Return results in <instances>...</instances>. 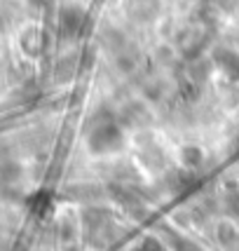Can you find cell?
<instances>
[{
  "instance_id": "cell-6",
  "label": "cell",
  "mask_w": 239,
  "mask_h": 251,
  "mask_svg": "<svg viewBox=\"0 0 239 251\" xmlns=\"http://www.w3.org/2000/svg\"><path fill=\"white\" fill-rule=\"evenodd\" d=\"M218 240H220V244H223V247L232 249V247L239 242V237H237V232L230 228V226H220V230H218Z\"/></svg>"
},
{
  "instance_id": "cell-3",
  "label": "cell",
  "mask_w": 239,
  "mask_h": 251,
  "mask_svg": "<svg viewBox=\"0 0 239 251\" xmlns=\"http://www.w3.org/2000/svg\"><path fill=\"white\" fill-rule=\"evenodd\" d=\"M82 22H85V14L80 10H75V7H68L61 14V33H64L66 38H73L82 28Z\"/></svg>"
},
{
  "instance_id": "cell-1",
  "label": "cell",
  "mask_w": 239,
  "mask_h": 251,
  "mask_svg": "<svg viewBox=\"0 0 239 251\" xmlns=\"http://www.w3.org/2000/svg\"><path fill=\"white\" fill-rule=\"evenodd\" d=\"M87 143L94 153H110V151L120 148L122 131H120V127L113 120L94 122L92 131H89V136H87Z\"/></svg>"
},
{
  "instance_id": "cell-7",
  "label": "cell",
  "mask_w": 239,
  "mask_h": 251,
  "mask_svg": "<svg viewBox=\"0 0 239 251\" xmlns=\"http://www.w3.org/2000/svg\"><path fill=\"white\" fill-rule=\"evenodd\" d=\"M225 204H228V209L239 219V190H232V193L225 195Z\"/></svg>"
},
{
  "instance_id": "cell-2",
  "label": "cell",
  "mask_w": 239,
  "mask_h": 251,
  "mask_svg": "<svg viewBox=\"0 0 239 251\" xmlns=\"http://www.w3.org/2000/svg\"><path fill=\"white\" fill-rule=\"evenodd\" d=\"M127 10L134 19L145 22L157 14V0H127Z\"/></svg>"
},
{
  "instance_id": "cell-4",
  "label": "cell",
  "mask_w": 239,
  "mask_h": 251,
  "mask_svg": "<svg viewBox=\"0 0 239 251\" xmlns=\"http://www.w3.org/2000/svg\"><path fill=\"white\" fill-rule=\"evenodd\" d=\"M216 59H218V64H220V68H223L228 75L239 77V54L228 52V50H220L216 54Z\"/></svg>"
},
{
  "instance_id": "cell-5",
  "label": "cell",
  "mask_w": 239,
  "mask_h": 251,
  "mask_svg": "<svg viewBox=\"0 0 239 251\" xmlns=\"http://www.w3.org/2000/svg\"><path fill=\"white\" fill-rule=\"evenodd\" d=\"M202 162H204V155L199 148H185L183 151V164L188 169H197Z\"/></svg>"
},
{
  "instance_id": "cell-8",
  "label": "cell",
  "mask_w": 239,
  "mask_h": 251,
  "mask_svg": "<svg viewBox=\"0 0 239 251\" xmlns=\"http://www.w3.org/2000/svg\"><path fill=\"white\" fill-rule=\"evenodd\" d=\"M134 251H164V249H162V244H160L157 240H152V237H145V240H143Z\"/></svg>"
}]
</instances>
